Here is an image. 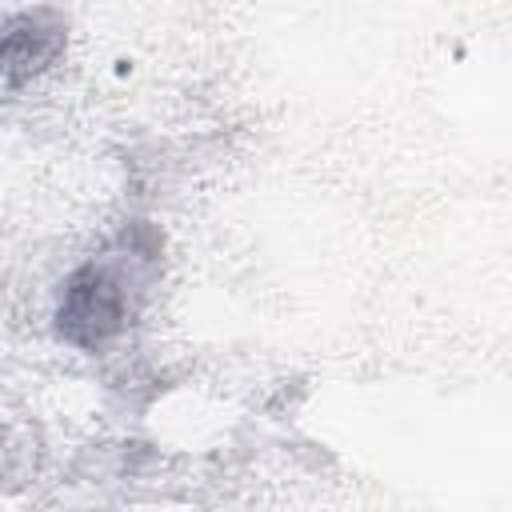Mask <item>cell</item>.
<instances>
[{
    "label": "cell",
    "instance_id": "7a4b0ae2",
    "mask_svg": "<svg viewBox=\"0 0 512 512\" xmlns=\"http://www.w3.org/2000/svg\"><path fill=\"white\" fill-rule=\"evenodd\" d=\"M72 44V20L60 4H24L0 16V96H20L52 76Z\"/></svg>",
    "mask_w": 512,
    "mask_h": 512
},
{
    "label": "cell",
    "instance_id": "6da1fadb",
    "mask_svg": "<svg viewBox=\"0 0 512 512\" xmlns=\"http://www.w3.org/2000/svg\"><path fill=\"white\" fill-rule=\"evenodd\" d=\"M164 260V228L148 216H124L56 280L48 304L52 340L88 360L124 352L160 296Z\"/></svg>",
    "mask_w": 512,
    "mask_h": 512
}]
</instances>
